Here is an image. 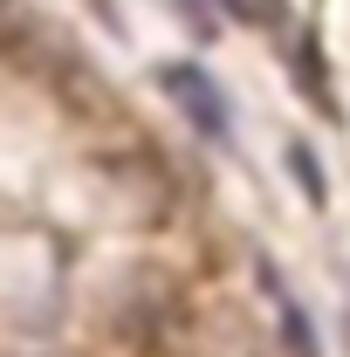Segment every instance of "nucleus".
I'll use <instances>...</instances> for the list:
<instances>
[{
  "label": "nucleus",
  "instance_id": "obj_4",
  "mask_svg": "<svg viewBox=\"0 0 350 357\" xmlns=\"http://www.w3.org/2000/svg\"><path fill=\"white\" fill-rule=\"evenodd\" d=\"M344 337H350V316H344Z\"/></svg>",
  "mask_w": 350,
  "mask_h": 357
},
{
  "label": "nucleus",
  "instance_id": "obj_1",
  "mask_svg": "<svg viewBox=\"0 0 350 357\" xmlns=\"http://www.w3.org/2000/svg\"><path fill=\"white\" fill-rule=\"evenodd\" d=\"M158 83H165V96H172L178 110L199 124L206 137H227V103H220V89L206 69H192V62H165L158 69Z\"/></svg>",
  "mask_w": 350,
  "mask_h": 357
},
{
  "label": "nucleus",
  "instance_id": "obj_3",
  "mask_svg": "<svg viewBox=\"0 0 350 357\" xmlns=\"http://www.w3.org/2000/svg\"><path fill=\"white\" fill-rule=\"evenodd\" d=\"M289 158H296V172H303V192H309V199H323V178H316V158H309L303 144H296Z\"/></svg>",
  "mask_w": 350,
  "mask_h": 357
},
{
  "label": "nucleus",
  "instance_id": "obj_2",
  "mask_svg": "<svg viewBox=\"0 0 350 357\" xmlns=\"http://www.w3.org/2000/svg\"><path fill=\"white\" fill-rule=\"evenodd\" d=\"M227 14L248 21V28H282L289 21V0H227Z\"/></svg>",
  "mask_w": 350,
  "mask_h": 357
}]
</instances>
